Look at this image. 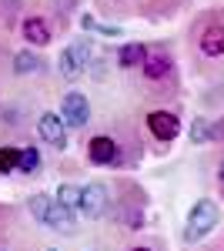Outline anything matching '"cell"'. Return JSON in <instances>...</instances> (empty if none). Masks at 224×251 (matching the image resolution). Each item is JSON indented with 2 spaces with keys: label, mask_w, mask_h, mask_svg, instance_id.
I'll use <instances>...</instances> for the list:
<instances>
[{
  "label": "cell",
  "mask_w": 224,
  "mask_h": 251,
  "mask_svg": "<svg viewBox=\"0 0 224 251\" xmlns=\"http://www.w3.org/2000/svg\"><path fill=\"white\" fill-rule=\"evenodd\" d=\"M91 60H94L91 44H87L84 37H77V40H71V44L57 54V71H60V77H64V80H77L84 71H91Z\"/></svg>",
  "instance_id": "obj_8"
},
{
  "label": "cell",
  "mask_w": 224,
  "mask_h": 251,
  "mask_svg": "<svg viewBox=\"0 0 224 251\" xmlns=\"http://www.w3.org/2000/svg\"><path fill=\"white\" fill-rule=\"evenodd\" d=\"M127 7V17H148V20H168L177 17L187 7V0H124Z\"/></svg>",
  "instance_id": "obj_13"
},
{
  "label": "cell",
  "mask_w": 224,
  "mask_h": 251,
  "mask_svg": "<svg viewBox=\"0 0 224 251\" xmlns=\"http://www.w3.org/2000/svg\"><path fill=\"white\" fill-rule=\"evenodd\" d=\"M20 151L17 144H0V177H10V174H17L20 168Z\"/></svg>",
  "instance_id": "obj_18"
},
{
  "label": "cell",
  "mask_w": 224,
  "mask_h": 251,
  "mask_svg": "<svg viewBox=\"0 0 224 251\" xmlns=\"http://www.w3.org/2000/svg\"><path fill=\"white\" fill-rule=\"evenodd\" d=\"M121 191L117 198L111 194V211L114 218L124 225V228H141L144 225V208H148V198L141 194L137 184H117Z\"/></svg>",
  "instance_id": "obj_6"
},
{
  "label": "cell",
  "mask_w": 224,
  "mask_h": 251,
  "mask_svg": "<svg viewBox=\"0 0 224 251\" xmlns=\"http://www.w3.org/2000/svg\"><path fill=\"white\" fill-rule=\"evenodd\" d=\"M0 251H37V245H34V238L27 234V228H24V231L3 238V241H0Z\"/></svg>",
  "instance_id": "obj_20"
},
{
  "label": "cell",
  "mask_w": 224,
  "mask_h": 251,
  "mask_svg": "<svg viewBox=\"0 0 224 251\" xmlns=\"http://www.w3.org/2000/svg\"><path fill=\"white\" fill-rule=\"evenodd\" d=\"M40 171H44V154H40L37 144H27V148L20 151V168H17V174H24V177H37Z\"/></svg>",
  "instance_id": "obj_17"
},
{
  "label": "cell",
  "mask_w": 224,
  "mask_h": 251,
  "mask_svg": "<svg viewBox=\"0 0 224 251\" xmlns=\"http://www.w3.org/2000/svg\"><path fill=\"white\" fill-rule=\"evenodd\" d=\"M10 57H14V50H10L7 37L0 34V80H3V77H10Z\"/></svg>",
  "instance_id": "obj_23"
},
{
  "label": "cell",
  "mask_w": 224,
  "mask_h": 251,
  "mask_svg": "<svg viewBox=\"0 0 224 251\" xmlns=\"http://www.w3.org/2000/svg\"><path fill=\"white\" fill-rule=\"evenodd\" d=\"M191 57L198 71H211L224 64V10H204L198 14V20L191 24Z\"/></svg>",
  "instance_id": "obj_3"
},
{
  "label": "cell",
  "mask_w": 224,
  "mask_h": 251,
  "mask_svg": "<svg viewBox=\"0 0 224 251\" xmlns=\"http://www.w3.org/2000/svg\"><path fill=\"white\" fill-rule=\"evenodd\" d=\"M34 74H47V60L40 57L34 47H24V50H14L10 57V77H34Z\"/></svg>",
  "instance_id": "obj_14"
},
{
  "label": "cell",
  "mask_w": 224,
  "mask_h": 251,
  "mask_svg": "<svg viewBox=\"0 0 224 251\" xmlns=\"http://www.w3.org/2000/svg\"><path fill=\"white\" fill-rule=\"evenodd\" d=\"M218 221H221V208L211 201V198H201V201H194L191 204V214H187V225H184V241H201L207 234L218 228Z\"/></svg>",
  "instance_id": "obj_7"
},
{
  "label": "cell",
  "mask_w": 224,
  "mask_h": 251,
  "mask_svg": "<svg viewBox=\"0 0 224 251\" xmlns=\"http://www.w3.org/2000/svg\"><path fill=\"white\" fill-rule=\"evenodd\" d=\"M87 221H104L111 214V188L104 181H91V184H80V211Z\"/></svg>",
  "instance_id": "obj_9"
},
{
  "label": "cell",
  "mask_w": 224,
  "mask_h": 251,
  "mask_svg": "<svg viewBox=\"0 0 224 251\" xmlns=\"http://www.w3.org/2000/svg\"><path fill=\"white\" fill-rule=\"evenodd\" d=\"M148 54V44H141V40H134V44H121L117 50H114V64L121 67V71H137L141 67V60Z\"/></svg>",
  "instance_id": "obj_15"
},
{
  "label": "cell",
  "mask_w": 224,
  "mask_h": 251,
  "mask_svg": "<svg viewBox=\"0 0 224 251\" xmlns=\"http://www.w3.org/2000/svg\"><path fill=\"white\" fill-rule=\"evenodd\" d=\"M27 214H30V221L34 225H40V228H50V231L57 234H71L77 228V218L71 208H64L60 201H57L54 194H30L27 198Z\"/></svg>",
  "instance_id": "obj_4"
},
{
  "label": "cell",
  "mask_w": 224,
  "mask_h": 251,
  "mask_svg": "<svg viewBox=\"0 0 224 251\" xmlns=\"http://www.w3.org/2000/svg\"><path fill=\"white\" fill-rule=\"evenodd\" d=\"M60 30H64V27L57 24V17L50 14V7H30V10L17 20V34L24 37V44L34 47V50L50 47Z\"/></svg>",
  "instance_id": "obj_5"
},
{
  "label": "cell",
  "mask_w": 224,
  "mask_h": 251,
  "mask_svg": "<svg viewBox=\"0 0 224 251\" xmlns=\"http://www.w3.org/2000/svg\"><path fill=\"white\" fill-rule=\"evenodd\" d=\"M47 7H50V14L57 17V24L67 30V27H71V17H74V10L80 7V0H47Z\"/></svg>",
  "instance_id": "obj_19"
},
{
  "label": "cell",
  "mask_w": 224,
  "mask_h": 251,
  "mask_svg": "<svg viewBox=\"0 0 224 251\" xmlns=\"http://www.w3.org/2000/svg\"><path fill=\"white\" fill-rule=\"evenodd\" d=\"M144 127L157 144H174V137L181 134V117L177 111H164V107H154L144 114Z\"/></svg>",
  "instance_id": "obj_12"
},
{
  "label": "cell",
  "mask_w": 224,
  "mask_h": 251,
  "mask_svg": "<svg viewBox=\"0 0 224 251\" xmlns=\"http://www.w3.org/2000/svg\"><path fill=\"white\" fill-rule=\"evenodd\" d=\"M191 141H194V144H204V141H211V121L198 117V121L191 124Z\"/></svg>",
  "instance_id": "obj_22"
},
{
  "label": "cell",
  "mask_w": 224,
  "mask_h": 251,
  "mask_svg": "<svg viewBox=\"0 0 224 251\" xmlns=\"http://www.w3.org/2000/svg\"><path fill=\"white\" fill-rule=\"evenodd\" d=\"M60 117H64V124L71 127V131H84L87 124H91V97L84 94V91H67V94L60 97Z\"/></svg>",
  "instance_id": "obj_11"
},
{
  "label": "cell",
  "mask_w": 224,
  "mask_h": 251,
  "mask_svg": "<svg viewBox=\"0 0 224 251\" xmlns=\"http://www.w3.org/2000/svg\"><path fill=\"white\" fill-rule=\"evenodd\" d=\"M134 74H137V91L150 100H168L171 94L181 91L177 60H174L168 44H148V54Z\"/></svg>",
  "instance_id": "obj_2"
},
{
  "label": "cell",
  "mask_w": 224,
  "mask_h": 251,
  "mask_svg": "<svg viewBox=\"0 0 224 251\" xmlns=\"http://www.w3.org/2000/svg\"><path fill=\"white\" fill-rule=\"evenodd\" d=\"M144 157L137 127L131 121H117L107 127H97L84 141V161L91 168H137Z\"/></svg>",
  "instance_id": "obj_1"
},
{
  "label": "cell",
  "mask_w": 224,
  "mask_h": 251,
  "mask_svg": "<svg viewBox=\"0 0 224 251\" xmlns=\"http://www.w3.org/2000/svg\"><path fill=\"white\" fill-rule=\"evenodd\" d=\"M34 131H37V141H40V144H47L50 151H67V144H71V137H67V124H64V117L57 114V111H40Z\"/></svg>",
  "instance_id": "obj_10"
},
{
  "label": "cell",
  "mask_w": 224,
  "mask_h": 251,
  "mask_svg": "<svg viewBox=\"0 0 224 251\" xmlns=\"http://www.w3.org/2000/svg\"><path fill=\"white\" fill-rule=\"evenodd\" d=\"M127 251H154L150 245H134V248H127Z\"/></svg>",
  "instance_id": "obj_25"
},
{
  "label": "cell",
  "mask_w": 224,
  "mask_h": 251,
  "mask_svg": "<svg viewBox=\"0 0 224 251\" xmlns=\"http://www.w3.org/2000/svg\"><path fill=\"white\" fill-rule=\"evenodd\" d=\"M24 231V218H20V208L17 204H7V201H0V241L3 238H10V234Z\"/></svg>",
  "instance_id": "obj_16"
},
{
  "label": "cell",
  "mask_w": 224,
  "mask_h": 251,
  "mask_svg": "<svg viewBox=\"0 0 224 251\" xmlns=\"http://www.w3.org/2000/svg\"><path fill=\"white\" fill-rule=\"evenodd\" d=\"M54 198L60 201V204H64V208H71V211H80V188H77V184H60Z\"/></svg>",
  "instance_id": "obj_21"
},
{
  "label": "cell",
  "mask_w": 224,
  "mask_h": 251,
  "mask_svg": "<svg viewBox=\"0 0 224 251\" xmlns=\"http://www.w3.org/2000/svg\"><path fill=\"white\" fill-rule=\"evenodd\" d=\"M40 251H57V248H40Z\"/></svg>",
  "instance_id": "obj_26"
},
{
  "label": "cell",
  "mask_w": 224,
  "mask_h": 251,
  "mask_svg": "<svg viewBox=\"0 0 224 251\" xmlns=\"http://www.w3.org/2000/svg\"><path fill=\"white\" fill-rule=\"evenodd\" d=\"M218 184H221V191H224V157L218 161Z\"/></svg>",
  "instance_id": "obj_24"
}]
</instances>
